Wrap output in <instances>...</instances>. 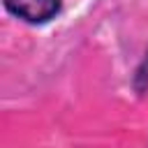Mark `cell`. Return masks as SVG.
<instances>
[{
	"mask_svg": "<svg viewBox=\"0 0 148 148\" xmlns=\"http://www.w3.org/2000/svg\"><path fill=\"white\" fill-rule=\"evenodd\" d=\"M2 5L28 25H46L62 12V0H2Z\"/></svg>",
	"mask_w": 148,
	"mask_h": 148,
	"instance_id": "1",
	"label": "cell"
},
{
	"mask_svg": "<svg viewBox=\"0 0 148 148\" xmlns=\"http://www.w3.org/2000/svg\"><path fill=\"white\" fill-rule=\"evenodd\" d=\"M132 86L139 95H146L148 92V51L143 56V60L139 62V67L134 69V79H132Z\"/></svg>",
	"mask_w": 148,
	"mask_h": 148,
	"instance_id": "2",
	"label": "cell"
}]
</instances>
